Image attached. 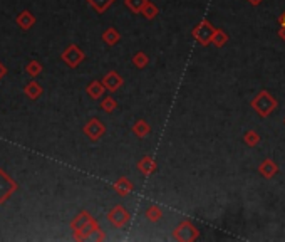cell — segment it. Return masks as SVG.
<instances>
[{
	"mask_svg": "<svg viewBox=\"0 0 285 242\" xmlns=\"http://www.w3.org/2000/svg\"><path fill=\"white\" fill-rule=\"evenodd\" d=\"M278 22H280V26H282V29H280V32H278V36L285 41V12L282 14V17H280Z\"/></svg>",
	"mask_w": 285,
	"mask_h": 242,
	"instance_id": "cell-20",
	"label": "cell"
},
{
	"mask_svg": "<svg viewBox=\"0 0 285 242\" xmlns=\"http://www.w3.org/2000/svg\"><path fill=\"white\" fill-rule=\"evenodd\" d=\"M138 168L141 170L144 175H151V173L156 170V163L153 162V158H149V157H144L141 162H139V165Z\"/></svg>",
	"mask_w": 285,
	"mask_h": 242,
	"instance_id": "cell-6",
	"label": "cell"
},
{
	"mask_svg": "<svg viewBox=\"0 0 285 242\" xmlns=\"http://www.w3.org/2000/svg\"><path fill=\"white\" fill-rule=\"evenodd\" d=\"M149 132H151V127H149L146 121H143V119L136 121V125L133 127V133L139 138H144Z\"/></svg>",
	"mask_w": 285,
	"mask_h": 242,
	"instance_id": "cell-7",
	"label": "cell"
},
{
	"mask_svg": "<svg viewBox=\"0 0 285 242\" xmlns=\"http://www.w3.org/2000/svg\"><path fill=\"white\" fill-rule=\"evenodd\" d=\"M252 6H258V4H262V0H248Z\"/></svg>",
	"mask_w": 285,
	"mask_h": 242,
	"instance_id": "cell-21",
	"label": "cell"
},
{
	"mask_svg": "<svg viewBox=\"0 0 285 242\" xmlns=\"http://www.w3.org/2000/svg\"><path fill=\"white\" fill-rule=\"evenodd\" d=\"M252 108L257 111L260 116H268L272 111L277 108V99L273 98L272 94L267 93V91H262L258 93V96L252 101Z\"/></svg>",
	"mask_w": 285,
	"mask_h": 242,
	"instance_id": "cell-1",
	"label": "cell"
},
{
	"mask_svg": "<svg viewBox=\"0 0 285 242\" xmlns=\"http://www.w3.org/2000/svg\"><path fill=\"white\" fill-rule=\"evenodd\" d=\"M258 172L262 173L265 178H272L275 173L278 172V167L275 165V162H272V160H265L262 165H260Z\"/></svg>",
	"mask_w": 285,
	"mask_h": 242,
	"instance_id": "cell-5",
	"label": "cell"
},
{
	"mask_svg": "<svg viewBox=\"0 0 285 242\" xmlns=\"http://www.w3.org/2000/svg\"><path fill=\"white\" fill-rule=\"evenodd\" d=\"M108 219L113 222L116 227H123L129 220V214H128V210L124 209L123 205H118V207H114V209L111 210Z\"/></svg>",
	"mask_w": 285,
	"mask_h": 242,
	"instance_id": "cell-4",
	"label": "cell"
},
{
	"mask_svg": "<svg viewBox=\"0 0 285 242\" xmlns=\"http://www.w3.org/2000/svg\"><path fill=\"white\" fill-rule=\"evenodd\" d=\"M104 83H106V86H108L111 91H116L121 84H123V79H121V77L116 74V72H111V74L106 76Z\"/></svg>",
	"mask_w": 285,
	"mask_h": 242,
	"instance_id": "cell-8",
	"label": "cell"
},
{
	"mask_svg": "<svg viewBox=\"0 0 285 242\" xmlns=\"http://www.w3.org/2000/svg\"><path fill=\"white\" fill-rule=\"evenodd\" d=\"M243 142L247 143L248 147H255V145L260 142V137H258V133H255V132H247L243 137Z\"/></svg>",
	"mask_w": 285,
	"mask_h": 242,
	"instance_id": "cell-15",
	"label": "cell"
},
{
	"mask_svg": "<svg viewBox=\"0 0 285 242\" xmlns=\"http://www.w3.org/2000/svg\"><path fill=\"white\" fill-rule=\"evenodd\" d=\"M148 0H126V6L131 9L134 14H141Z\"/></svg>",
	"mask_w": 285,
	"mask_h": 242,
	"instance_id": "cell-12",
	"label": "cell"
},
{
	"mask_svg": "<svg viewBox=\"0 0 285 242\" xmlns=\"http://www.w3.org/2000/svg\"><path fill=\"white\" fill-rule=\"evenodd\" d=\"M103 108H104V111H108V113H109V111H114L116 109V103L111 98H108L103 103Z\"/></svg>",
	"mask_w": 285,
	"mask_h": 242,
	"instance_id": "cell-18",
	"label": "cell"
},
{
	"mask_svg": "<svg viewBox=\"0 0 285 242\" xmlns=\"http://www.w3.org/2000/svg\"><path fill=\"white\" fill-rule=\"evenodd\" d=\"M133 64L136 67H144L148 64V56L144 54V52H138V54L133 57Z\"/></svg>",
	"mask_w": 285,
	"mask_h": 242,
	"instance_id": "cell-16",
	"label": "cell"
},
{
	"mask_svg": "<svg viewBox=\"0 0 285 242\" xmlns=\"http://www.w3.org/2000/svg\"><path fill=\"white\" fill-rule=\"evenodd\" d=\"M226 41H228V37H226V34L223 31H220V29H216L213 39H211V44L215 47H223L226 44Z\"/></svg>",
	"mask_w": 285,
	"mask_h": 242,
	"instance_id": "cell-10",
	"label": "cell"
},
{
	"mask_svg": "<svg viewBox=\"0 0 285 242\" xmlns=\"http://www.w3.org/2000/svg\"><path fill=\"white\" fill-rule=\"evenodd\" d=\"M116 190H118L119 195H128V193H131L133 190V185L129 183L126 178H119V182L116 183Z\"/></svg>",
	"mask_w": 285,
	"mask_h": 242,
	"instance_id": "cell-9",
	"label": "cell"
},
{
	"mask_svg": "<svg viewBox=\"0 0 285 242\" xmlns=\"http://www.w3.org/2000/svg\"><path fill=\"white\" fill-rule=\"evenodd\" d=\"M104 41L108 42L109 46H114L116 42L119 41V34L116 32L113 27H111V29H108V31L104 32Z\"/></svg>",
	"mask_w": 285,
	"mask_h": 242,
	"instance_id": "cell-14",
	"label": "cell"
},
{
	"mask_svg": "<svg viewBox=\"0 0 285 242\" xmlns=\"http://www.w3.org/2000/svg\"><path fill=\"white\" fill-rule=\"evenodd\" d=\"M89 2L93 4V6H94L96 9H98L99 12H104L106 9H108V7L111 6V4L114 2V0H89Z\"/></svg>",
	"mask_w": 285,
	"mask_h": 242,
	"instance_id": "cell-17",
	"label": "cell"
},
{
	"mask_svg": "<svg viewBox=\"0 0 285 242\" xmlns=\"http://www.w3.org/2000/svg\"><path fill=\"white\" fill-rule=\"evenodd\" d=\"M146 217H148V220L158 222V220L163 217V212H161V209H159L158 205H151V207H149V209L146 210Z\"/></svg>",
	"mask_w": 285,
	"mask_h": 242,
	"instance_id": "cell-11",
	"label": "cell"
},
{
	"mask_svg": "<svg viewBox=\"0 0 285 242\" xmlns=\"http://www.w3.org/2000/svg\"><path fill=\"white\" fill-rule=\"evenodd\" d=\"M215 32H216V29L205 19V21H201L195 29H193V37H195L201 46H208L215 36Z\"/></svg>",
	"mask_w": 285,
	"mask_h": 242,
	"instance_id": "cell-2",
	"label": "cell"
},
{
	"mask_svg": "<svg viewBox=\"0 0 285 242\" xmlns=\"http://www.w3.org/2000/svg\"><path fill=\"white\" fill-rule=\"evenodd\" d=\"M198 237V229L190 222H181L180 227L175 229V239L178 240H193Z\"/></svg>",
	"mask_w": 285,
	"mask_h": 242,
	"instance_id": "cell-3",
	"label": "cell"
},
{
	"mask_svg": "<svg viewBox=\"0 0 285 242\" xmlns=\"http://www.w3.org/2000/svg\"><path fill=\"white\" fill-rule=\"evenodd\" d=\"M89 93L93 94V98H99L101 93H103V88H101V86L93 84V86H91V88H89Z\"/></svg>",
	"mask_w": 285,
	"mask_h": 242,
	"instance_id": "cell-19",
	"label": "cell"
},
{
	"mask_svg": "<svg viewBox=\"0 0 285 242\" xmlns=\"http://www.w3.org/2000/svg\"><path fill=\"white\" fill-rule=\"evenodd\" d=\"M141 14H143V16L146 17V19H154V17L158 16V7L154 6L153 2H149V0H148L146 6H144V9H143V12H141Z\"/></svg>",
	"mask_w": 285,
	"mask_h": 242,
	"instance_id": "cell-13",
	"label": "cell"
}]
</instances>
